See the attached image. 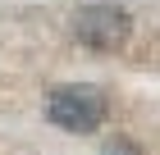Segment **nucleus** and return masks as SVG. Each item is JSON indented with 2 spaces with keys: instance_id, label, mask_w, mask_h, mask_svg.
<instances>
[{
  "instance_id": "obj_1",
  "label": "nucleus",
  "mask_w": 160,
  "mask_h": 155,
  "mask_svg": "<svg viewBox=\"0 0 160 155\" xmlns=\"http://www.w3.org/2000/svg\"><path fill=\"white\" fill-rule=\"evenodd\" d=\"M105 114H110V100L92 82H64V87H55L46 96V119L60 132H73V137L96 132L105 123Z\"/></svg>"
},
{
  "instance_id": "obj_2",
  "label": "nucleus",
  "mask_w": 160,
  "mask_h": 155,
  "mask_svg": "<svg viewBox=\"0 0 160 155\" xmlns=\"http://www.w3.org/2000/svg\"><path fill=\"white\" fill-rule=\"evenodd\" d=\"M73 36H78V46H87V50L114 55V50H123L128 36H133V14L123 9V5H110V0L78 5L73 9Z\"/></svg>"
},
{
  "instance_id": "obj_3",
  "label": "nucleus",
  "mask_w": 160,
  "mask_h": 155,
  "mask_svg": "<svg viewBox=\"0 0 160 155\" xmlns=\"http://www.w3.org/2000/svg\"><path fill=\"white\" fill-rule=\"evenodd\" d=\"M101 155H142V151H137L133 142H123V137H114V142L105 146V151H101Z\"/></svg>"
}]
</instances>
